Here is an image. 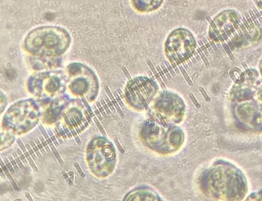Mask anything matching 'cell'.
Listing matches in <instances>:
<instances>
[{"label": "cell", "mask_w": 262, "mask_h": 201, "mask_svg": "<svg viewBox=\"0 0 262 201\" xmlns=\"http://www.w3.org/2000/svg\"><path fill=\"white\" fill-rule=\"evenodd\" d=\"M14 134L4 127L1 128V150L9 147L14 140Z\"/></svg>", "instance_id": "10"}, {"label": "cell", "mask_w": 262, "mask_h": 201, "mask_svg": "<svg viewBox=\"0 0 262 201\" xmlns=\"http://www.w3.org/2000/svg\"><path fill=\"white\" fill-rule=\"evenodd\" d=\"M157 90V85L154 80L147 77L138 76L127 83L125 96L130 106L141 109L148 106Z\"/></svg>", "instance_id": "6"}, {"label": "cell", "mask_w": 262, "mask_h": 201, "mask_svg": "<svg viewBox=\"0 0 262 201\" xmlns=\"http://www.w3.org/2000/svg\"><path fill=\"white\" fill-rule=\"evenodd\" d=\"M159 196L153 190L141 188L130 192L124 198L126 200H158Z\"/></svg>", "instance_id": "8"}, {"label": "cell", "mask_w": 262, "mask_h": 201, "mask_svg": "<svg viewBox=\"0 0 262 201\" xmlns=\"http://www.w3.org/2000/svg\"><path fill=\"white\" fill-rule=\"evenodd\" d=\"M141 137L151 149L162 153H169L182 145L184 135L178 127L158 120L150 119L143 126Z\"/></svg>", "instance_id": "1"}, {"label": "cell", "mask_w": 262, "mask_h": 201, "mask_svg": "<svg viewBox=\"0 0 262 201\" xmlns=\"http://www.w3.org/2000/svg\"><path fill=\"white\" fill-rule=\"evenodd\" d=\"M69 43L68 35L61 29L43 28L32 31L26 39V45L34 54L53 56L64 52Z\"/></svg>", "instance_id": "2"}, {"label": "cell", "mask_w": 262, "mask_h": 201, "mask_svg": "<svg viewBox=\"0 0 262 201\" xmlns=\"http://www.w3.org/2000/svg\"><path fill=\"white\" fill-rule=\"evenodd\" d=\"M195 45V39L189 31L178 29L173 31L166 40L165 54L171 62L179 64L193 54Z\"/></svg>", "instance_id": "5"}, {"label": "cell", "mask_w": 262, "mask_h": 201, "mask_svg": "<svg viewBox=\"0 0 262 201\" xmlns=\"http://www.w3.org/2000/svg\"><path fill=\"white\" fill-rule=\"evenodd\" d=\"M156 119L174 125L182 120L185 113V104L177 95L166 92L156 99L154 106Z\"/></svg>", "instance_id": "7"}, {"label": "cell", "mask_w": 262, "mask_h": 201, "mask_svg": "<svg viewBox=\"0 0 262 201\" xmlns=\"http://www.w3.org/2000/svg\"><path fill=\"white\" fill-rule=\"evenodd\" d=\"M86 161L94 175L100 178L108 176L113 171L116 162L113 145L104 138L94 139L87 147Z\"/></svg>", "instance_id": "3"}, {"label": "cell", "mask_w": 262, "mask_h": 201, "mask_svg": "<svg viewBox=\"0 0 262 201\" xmlns=\"http://www.w3.org/2000/svg\"><path fill=\"white\" fill-rule=\"evenodd\" d=\"M257 2L259 5L262 6V0H257Z\"/></svg>", "instance_id": "11"}, {"label": "cell", "mask_w": 262, "mask_h": 201, "mask_svg": "<svg viewBox=\"0 0 262 201\" xmlns=\"http://www.w3.org/2000/svg\"><path fill=\"white\" fill-rule=\"evenodd\" d=\"M164 0H132L134 7L140 12H149L158 9Z\"/></svg>", "instance_id": "9"}, {"label": "cell", "mask_w": 262, "mask_h": 201, "mask_svg": "<svg viewBox=\"0 0 262 201\" xmlns=\"http://www.w3.org/2000/svg\"><path fill=\"white\" fill-rule=\"evenodd\" d=\"M39 111L30 100L16 103L6 111L3 126L14 135H21L34 127L38 121Z\"/></svg>", "instance_id": "4"}]
</instances>
